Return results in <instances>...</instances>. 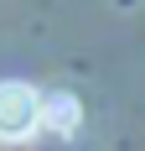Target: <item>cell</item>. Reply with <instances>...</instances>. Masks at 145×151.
<instances>
[{
    "label": "cell",
    "mask_w": 145,
    "mask_h": 151,
    "mask_svg": "<svg viewBox=\"0 0 145 151\" xmlns=\"http://www.w3.org/2000/svg\"><path fill=\"white\" fill-rule=\"evenodd\" d=\"M42 125V94L31 83H0V141H26Z\"/></svg>",
    "instance_id": "obj_1"
},
{
    "label": "cell",
    "mask_w": 145,
    "mask_h": 151,
    "mask_svg": "<svg viewBox=\"0 0 145 151\" xmlns=\"http://www.w3.org/2000/svg\"><path fill=\"white\" fill-rule=\"evenodd\" d=\"M42 120L52 136H72L78 130V120H83V109H78V99L72 94H52V99H42Z\"/></svg>",
    "instance_id": "obj_2"
}]
</instances>
